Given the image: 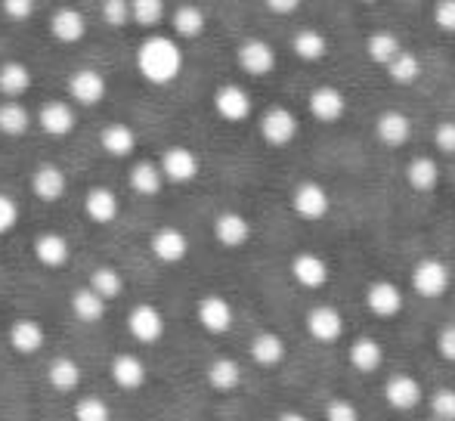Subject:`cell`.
Listing matches in <instances>:
<instances>
[{
    "label": "cell",
    "instance_id": "cell-26",
    "mask_svg": "<svg viewBox=\"0 0 455 421\" xmlns=\"http://www.w3.org/2000/svg\"><path fill=\"white\" fill-rule=\"evenodd\" d=\"M50 31H53V37L60 44H78L81 37L87 35V22L78 10L62 6V10H56L53 16H50Z\"/></svg>",
    "mask_w": 455,
    "mask_h": 421
},
{
    "label": "cell",
    "instance_id": "cell-12",
    "mask_svg": "<svg viewBox=\"0 0 455 421\" xmlns=\"http://www.w3.org/2000/svg\"><path fill=\"white\" fill-rule=\"evenodd\" d=\"M235 60H239L242 72L251 75V78H264V75H270L275 68L273 47L267 41H260V37H248L239 47V53H235Z\"/></svg>",
    "mask_w": 455,
    "mask_h": 421
},
{
    "label": "cell",
    "instance_id": "cell-16",
    "mask_svg": "<svg viewBox=\"0 0 455 421\" xmlns=\"http://www.w3.org/2000/svg\"><path fill=\"white\" fill-rule=\"evenodd\" d=\"M307 106H310V115L316 121H323V124H331V121H341L344 112H347V99H344V93L338 91V87H316V91L310 93V99H307Z\"/></svg>",
    "mask_w": 455,
    "mask_h": 421
},
{
    "label": "cell",
    "instance_id": "cell-51",
    "mask_svg": "<svg viewBox=\"0 0 455 421\" xmlns=\"http://www.w3.org/2000/svg\"><path fill=\"white\" fill-rule=\"evenodd\" d=\"M267 10L275 12V16H291V12L298 10V0H270Z\"/></svg>",
    "mask_w": 455,
    "mask_h": 421
},
{
    "label": "cell",
    "instance_id": "cell-25",
    "mask_svg": "<svg viewBox=\"0 0 455 421\" xmlns=\"http://www.w3.org/2000/svg\"><path fill=\"white\" fill-rule=\"evenodd\" d=\"M347 360H350V366H354L356 372H363V375L378 372V369H381V362H384L381 341H375V338H369V335L356 338V341L350 344V350H347Z\"/></svg>",
    "mask_w": 455,
    "mask_h": 421
},
{
    "label": "cell",
    "instance_id": "cell-47",
    "mask_svg": "<svg viewBox=\"0 0 455 421\" xmlns=\"http://www.w3.org/2000/svg\"><path fill=\"white\" fill-rule=\"evenodd\" d=\"M16 223H19V205L10 199V195L0 193V235L10 233Z\"/></svg>",
    "mask_w": 455,
    "mask_h": 421
},
{
    "label": "cell",
    "instance_id": "cell-6",
    "mask_svg": "<svg viewBox=\"0 0 455 421\" xmlns=\"http://www.w3.org/2000/svg\"><path fill=\"white\" fill-rule=\"evenodd\" d=\"M127 331L133 335V341L140 344H156L164 335V314L156 304H137L127 316Z\"/></svg>",
    "mask_w": 455,
    "mask_h": 421
},
{
    "label": "cell",
    "instance_id": "cell-44",
    "mask_svg": "<svg viewBox=\"0 0 455 421\" xmlns=\"http://www.w3.org/2000/svg\"><path fill=\"white\" fill-rule=\"evenodd\" d=\"M325 421H360V409H356V403H350V400H329V406H325Z\"/></svg>",
    "mask_w": 455,
    "mask_h": 421
},
{
    "label": "cell",
    "instance_id": "cell-10",
    "mask_svg": "<svg viewBox=\"0 0 455 421\" xmlns=\"http://www.w3.org/2000/svg\"><path fill=\"white\" fill-rule=\"evenodd\" d=\"M331 270H329V260L319 258V254L313 251H300L291 258V279L300 285V289H323L325 282H329Z\"/></svg>",
    "mask_w": 455,
    "mask_h": 421
},
{
    "label": "cell",
    "instance_id": "cell-31",
    "mask_svg": "<svg viewBox=\"0 0 455 421\" xmlns=\"http://www.w3.org/2000/svg\"><path fill=\"white\" fill-rule=\"evenodd\" d=\"M204 378H208V385L214 387V391L229 393L242 385V366L235 360H229V356H220V360H214L208 366Z\"/></svg>",
    "mask_w": 455,
    "mask_h": 421
},
{
    "label": "cell",
    "instance_id": "cell-53",
    "mask_svg": "<svg viewBox=\"0 0 455 421\" xmlns=\"http://www.w3.org/2000/svg\"><path fill=\"white\" fill-rule=\"evenodd\" d=\"M431 421H440V418H431Z\"/></svg>",
    "mask_w": 455,
    "mask_h": 421
},
{
    "label": "cell",
    "instance_id": "cell-20",
    "mask_svg": "<svg viewBox=\"0 0 455 421\" xmlns=\"http://www.w3.org/2000/svg\"><path fill=\"white\" fill-rule=\"evenodd\" d=\"M37 124H41L44 133L50 137H68L75 131V108L62 99H53V103H44L41 112H37Z\"/></svg>",
    "mask_w": 455,
    "mask_h": 421
},
{
    "label": "cell",
    "instance_id": "cell-7",
    "mask_svg": "<svg viewBox=\"0 0 455 421\" xmlns=\"http://www.w3.org/2000/svg\"><path fill=\"white\" fill-rule=\"evenodd\" d=\"M384 400H387V406L390 409H396V412H412L415 406L425 400V391H421V385L412 378V375H403V372H396V375H390L387 381H384Z\"/></svg>",
    "mask_w": 455,
    "mask_h": 421
},
{
    "label": "cell",
    "instance_id": "cell-38",
    "mask_svg": "<svg viewBox=\"0 0 455 421\" xmlns=\"http://www.w3.org/2000/svg\"><path fill=\"white\" fill-rule=\"evenodd\" d=\"M204 12L198 10V6H192V4H183V6H177L174 10V19H171V25H174V31H177V37H186V41H192V37H198L204 31Z\"/></svg>",
    "mask_w": 455,
    "mask_h": 421
},
{
    "label": "cell",
    "instance_id": "cell-43",
    "mask_svg": "<svg viewBox=\"0 0 455 421\" xmlns=\"http://www.w3.org/2000/svg\"><path fill=\"white\" fill-rule=\"evenodd\" d=\"M431 418L440 421H455V391L452 387H437L431 393Z\"/></svg>",
    "mask_w": 455,
    "mask_h": 421
},
{
    "label": "cell",
    "instance_id": "cell-5",
    "mask_svg": "<svg viewBox=\"0 0 455 421\" xmlns=\"http://www.w3.org/2000/svg\"><path fill=\"white\" fill-rule=\"evenodd\" d=\"M365 307L371 310L378 319H394L403 314L406 307V298H403V289L390 279H378L365 289Z\"/></svg>",
    "mask_w": 455,
    "mask_h": 421
},
{
    "label": "cell",
    "instance_id": "cell-21",
    "mask_svg": "<svg viewBox=\"0 0 455 421\" xmlns=\"http://www.w3.org/2000/svg\"><path fill=\"white\" fill-rule=\"evenodd\" d=\"M31 189H35V195L41 202H60L62 195H66L68 189V180L66 174H62V168H56V164H41V168L31 174Z\"/></svg>",
    "mask_w": 455,
    "mask_h": 421
},
{
    "label": "cell",
    "instance_id": "cell-15",
    "mask_svg": "<svg viewBox=\"0 0 455 421\" xmlns=\"http://www.w3.org/2000/svg\"><path fill=\"white\" fill-rule=\"evenodd\" d=\"M68 97L75 106H96L106 97V78L96 68H78L68 78Z\"/></svg>",
    "mask_w": 455,
    "mask_h": 421
},
{
    "label": "cell",
    "instance_id": "cell-29",
    "mask_svg": "<svg viewBox=\"0 0 455 421\" xmlns=\"http://www.w3.org/2000/svg\"><path fill=\"white\" fill-rule=\"evenodd\" d=\"M406 183L415 193H434L440 183V164L431 155H419L406 164Z\"/></svg>",
    "mask_w": 455,
    "mask_h": 421
},
{
    "label": "cell",
    "instance_id": "cell-40",
    "mask_svg": "<svg viewBox=\"0 0 455 421\" xmlns=\"http://www.w3.org/2000/svg\"><path fill=\"white\" fill-rule=\"evenodd\" d=\"M384 68H387L390 81H396V84H415V81L421 78V60L412 50H403V53L396 56L394 62H387Z\"/></svg>",
    "mask_w": 455,
    "mask_h": 421
},
{
    "label": "cell",
    "instance_id": "cell-19",
    "mask_svg": "<svg viewBox=\"0 0 455 421\" xmlns=\"http://www.w3.org/2000/svg\"><path fill=\"white\" fill-rule=\"evenodd\" d=\"M35 258H37V264L47 266V270H60V266H66L68 258H72V245H68L66 235L44 233L35 239Z\"/></svg>",
    "mask_w": 455,
    "mask_h": 421
},
{
    "label": "cell",
    "instance_id": "cell-37",
    "mask_svg": "<svg viewBox=\"0 0 455 421\" xmlns=\"http://www.w3.org/2000/svg\"><path fill=\"white\" fill-rule=\"evenodd\" d=\"M106 307L108 304L100 295H93L91 289H78L72 295V314L78 322H100L106 316Z\"/></svg>",
    "mask_w": 455,
    "mask_h": 421
},
{
    "label": "cell",
    "instance_id": "cell-14",
    "mask_svg": "<svg viewBox=\"0 0 455 421\" xmlns=\"http://www.w3.org/2000/svg\"><path fill=\"white\" fill-rule=\"evenodd\" d=\"M214 112L220 115L223 121L239 124V121H245L248 115H251V97H248L245 87L223 84V87H217V93H214Z\"/></svg>",
    "mask_w": 455,
    "mask_h": 421
},
{
    "label": "cell",
    "instance_id": "cell-49",
    "mask_svg": "<svg viewBox=\"0 0 455 421\" xmlns=\"http://www.w3.org/2000/svg\"><path fill=\"white\" fill-rule=\"evenodd\" d=\"M434 22L443 31L455 35V0H440V4L434 6Z\"/></svg>",
    "mask_w": 455,
    "mask_h": 421
},
{
    "label": "cell",
    "instance_id": "cell-11",
    "mask_svg": "<svg viewBox=\"0 0 455 421\" xmlns=\"http://www.w3.org/2000/svg\"><path fill=\"white\" fill-rule=\"evenodd\" d=\"M196 316H198V322H202V329L211 331V335L229 331L233 329V319H235L233 304H229L223 295H204L196 307Z\"/></svg>",
    "mask_w": 455,
    "mask_h": 421
},
{
    "label": "cell",
    "instance_id": "cell-48",
    "mask_svg": "<svg viewBox=\"0 0 455 421\" xmlns=\"http://www.w3.org/2000/svg\"><path fill=\"white\" fill-rule=\"evenodd\" d=\"M437 353L443 356L446 362H455V322L443 325L437 331Z\"/></svg>",
    "mask_w": 455,
    "mask_h": 421
},
{
    "label": "cell",
    "instance_id": "cell-50",
    "mask_svg": "<svg viewBox=\"0 0 455 421\" xmlns=\"http://www.w3.org/2000/svg\"><path fill=\"white\" fill-rule=\"evenodd\" d=\"M31 12H35V4H31V0H4V16L6 19L22 22V19H28Z\"/></svg>",
    "mask_w": 455,
    "mask_h": 421
},
{
    "label": "cell",
    "instance_id": "cell-35",
    "mask_svg": "<svg viewBox=\"0 0 455 421\" xmlns=\"http://www.w3.org/2000/svg\"><path fill=\"white\" fill-rule=\"evenodd\" d=\"M87 289L93 291V295H100L102 301H115V298L124 291V279H121V273L115 270V266H96L91 273V282H87Z\"/></svg>",
    "mask_w": 455,
    "mask_h": 421
},
{
    "label": "cell",
    "instance_id": "cell-41",
    "mask_svg": "<svg viewBox=\"0 0 455 421\" xmlns=\"http://www.w3.org/2000/svg\"><path fill=\"white\" fill-rule=\"evenodd\" d=\"M131 19L143 28H156L164 19V4L162 0H133L131 4Z\"/></svg>",
    "mask_w": 455,
    "mask_h": 421
},
{
    "label": "cell",
    "instance_id": "cell-27",
    "mask_svg": "<svg viewBox=\"0 0 455 421\" xmlns=\"http://www.w3.org/2000/svg\"><path fill=\"white\" fill-rule=\"evenodd\" d=\"M84 210H87V217H91L93 223L106 226V223H112L115 217H118L121 202L108 187H93L91 193L84 195Z\"/></svg>",
    "mask_w": 455,
    "mask_h": 421
},
{
    "label": "cell",
    "instance_id": "cell-28",
    "mask_svg": "<svg viewBox=\"0 0 455 421\" xmlns=\"http://www.w3.org/2000/svg\"><path fill=\"white\" fill-rule=\"evenodd\" d=\"M251 360L258 362V366L264 369H273L279 366L282 360H285V341H282V335H275V331H260V335L251 338Z\"/></svg>",
    "mask_w": 455,
    "mask_h": 421
},
{
    "label": "cell",
    "instance_id": "cell-45",
    "mask_svg": "<svg viewBox=\"0 0 455 421\" xmlns=\"http://www.w3.org/2000/svg\"><path fill=\"white\" fill-rule=\"evenodd\" d=\"M434 146H437V152H443V155H455V121L446 118L434 127Z\"/></svg>",
    "mask_w": 455,
    "mask_h": 421
},
{
    "label": "cell",
    "instance_id": "cell-24",
    "mask_svg": "<svg viewBox=\"0 0 455 421\" xmlns=\"http://www.w3.org/2000/svg\"><path fill=\"white\" fill-rule=\"evenodd\" d=\"M100 146L108 152L112 158H127L137 152V133H133L131 124H121V121H112V124L102 127L100 133Z\"/></svg>",
    "mask_w": 455,
    "mask_h": 421
},
{
    "label": "cell",
    "instance_id": "cell-2",
    "mask_svg": "<svg viewBox=\"0 0 455 421\" xmlns=\"http://www.w3.org/2000/svg\"><path fill=\"white\" fill-rule=\"evenodd\" d=\"M452 285V273L450 266L440 258H421L419 264L412 266V289L415 295L421 298H443Z\"/></svg>",
    "mask_w": 455,
    "mask_h": 421
},
{
    "label": "cell",
    "instance_id": "cell-1",
    "mask_svg": "<svg viewBox=\"0 0 455 421\" xmlns=\"http://www.w3.org/2000/svg\"><path fill=\"white\" fill-rule=\"evenodd\" d=\"M137 68L149 84H171V81L183 72V53L174 37L152 35L140 44Z\"/></svg>",
    "mask_w": 455,
    "mask_h": 421
},
{
    "label": "cell",
    "instance_id": "cell-4",
    "mask_svg": "<svg viewBox=\"0 0 455 421\" xmlns=\"http://www.w3.org/2000/svg\"><path fill=\"white\" fill-rule=\"evenodd\" d=\"M158 171H162L164 183H192L198 177V171H202V164H198V155L189 146H171V149H164Z\"/></svg>",
    "mask_w": 455,
    "mask_h": 421
},
{
    "label": "cell",
    "instance_id": "cell-9",
    "mask_svg": "<svg viewBox=\"0 0 455 421\" xmlns=\"http://www.w3.org/2000/svg\"><path fill=\"white\" fill-rule=\"evenodd\" d=\"M304 325L313 341H319V344H331L344 335V316L338 314L335 307H329V304H316V307L307 310Z\"/></svg>",
    "mask_w": 455,
    "mask_h": 421
},
{
    "label": "cell",
    "instance_id": "cell-8",
    "mask_svg": "<svg viewBox=\"0 0 455 421\" xmlns=\"http://www.w3.org/2000/svg\"><path fill=\"white\" fill-rule=\"evenodd\" d=\"M260 137L270 146H288L298 137V118H294V112H288L285 106L267 108L264 118H260Z\"/></svg>",
    "mask_w": 455,
    "mask_h": 421
},
{
    "label": "cell",
    "instance_id": "cell-42",
    "mask_svg": "<svg viewBox=\"0 0 455 421\" xmlns=\"http://www.w3.org/2000/svg\"><path fill=\"white\" fill-rule=\"evenodd\" d=\"M75 421H112V409L100 397H84L75 403Z\"/></svg>",
    "mask_w": 455,
    "mask_h": 421
},
{
    "label": "cell",
    "instance_id": "cell-39",
    "mask_svg": "<svg viewBox=\"0 0 455 421\" xmlns=\"http://www.w3.org/2000/svg\"><path fill=\"white\" fill-rule=\"evenodd\" d=\"M28 127H31V115L22 103L0 106V133L4 137H22Z\"/></svg>",
    "mask_w": 455,
    "mask_h": 421
},
{
    "label": "cell",
    "instance_id": "cell-36",
    "mask_svg": "<svg viewBox=\"0 0 455 421\" xmlns=\"http://www.w3.org/2000/svg\"><path fill=\"white\" fill-rule=\"evenodd\" d=\"M294 53H298V60H304V62H319L325 53H329V37L316 28L298 31V35H294Z\"/></svg>",
    "mask_w": 455,
    "mask_h": 421
},
{
    "label": "cell",
    "instance_id": "cell-3",
    "mask_svg": "<svg viewBox=\"0 0 455 421\" xmlns=\"http://www.w3.org/2000/svg\"><path fill=\"white\" fill-rule=\"evenodd\" d=\"M291 210L300 217V220H323L325 214L331 210V199H329V189L316 180H304L294 187L291 193Z\"/></svg>",
    "mask_w": 455,
    "mask_h": 421
},
{
    "label": "cell",
    "instance_id": "cell-33",
    "mask_svg": "<svg viewBox=\"0 0 455 421\" xmlns=\"http://www.w3.org/2000/svg\"><path fill=\"white\" fill-rule=\"evenodd\" d=\"M127 180H131L133 193H140V195H158L164 189V177L156 162H137L131 168V177H127Z\"/></svg>",
    "mask_w": 455,
    "mask_h": 421
},
{
    "label": "cell",
    "instance_id": "cell-18",
    "mask_svg": "<svg viewBox=\"0 0 455 421\" xmlns=\"http://www.w3.org/2000/svg\"><path fill=\"white\" fill-rule=\"evenodd\" d=\"M375 133L384 146L396 149V146H406L409 137H412V121H409V115L400 112V108H387V112L378 115Z\"/></svg>",
    "mask_w": 455,
    "mask_h": 421
},
{
    "label": "cell",
    "instance_id": "cell-34",
    "mask_svg": "<svg viewBox=\"0 0 455 421\" xmlns=\"http://www.w3.org/2000/svg\"><path fill=\"white\" fill-rule=\"evenodd\" d=\"M31 87V72L22 62H4L0 66V93L10 97V103H16V97H22Z\"/></svg>",
    "mask_w": 455,
    "mask_h": 421
},
{
    "label": "cell",
    "instance_id": "cell-32",
    "mask_svg": "<svg viewBox=\"0 0 455 421\" xmlns=\"http://www.w3.org/2000/svg\"><path fill=\"white\" fill-rule=\"evenodd\" d=\"M365 53L375 66H387L403 53V44L394 31H371L369 41H365Z\"/></svg>",
    "mask_w": 455,
    "mask_h": 421
},
{
    "label": "cell",
    "instance_id": "cell-30",
    "mask_svg": "<svg viewBox=\"0 0 455 421\" xmlns=\"http://www.w3.org/2000/svg\"><path fill=\"white\" fill-rule=\"evenodd\" d=\"M47 381H50V387H53V391H60V393L78 391L81 366L75 360H68V356H56V360L47 366Z\"/></svg>",
    "mask_w": 455,
    "mask_h": 421
},
{
    "label": "cell",
    "instance_id": "cell-46",
    "mask_svg": "<svg viewBox=\"0 0 455 421\" xmlns=\"http://www.w3.org/2000/svg\"><path fill=\"white\" fill-rule=\"evenodd\" d=\"M102 19H106L108 25H127V19H131V4H127V0H106V4H102Z\"/></svg>",
    "mask_w": 455,
    "mask_h": 421
},
{
    "label": "cell",
    "instance_id": "cell-17",
    "mask_svg": "<svg viewBox=\"0 0 455 421\" xmlns=\"http://www.w3.org/2000/svg\"><path fill=\"white\" fill-rule=\"evenodd\" d=\"M214 239L220 242L223 248H242L251 239V223H248V217L239 214V210H223L214 220Z\"/></svg>",
    "mask_w": 455,
    "mask_h": 421
},
{
    "label": "cell",
    "instance_id": "cell-52",
    "mask_svg": "<svg viewBox=\"0 0 455 421\" xmlns=\"http://www.w3.org/2000/svg\"><path fill=\"white\" fill-rule=\"evenodd\" d=\"M275 421H310V418H307L304 412H298V409H288V412H282Z\"/></svg>",
    "mask_w": 455,
    "mask_h": 421
},
{
    "label": "cell",
    "instance_id": "cell-23",
    "mask_svg": "<svg viewBox=\"0 0 455 421\" xmlns=\"http://www.w3.org/2000/svg\"><path fill=\"white\" fill-rule=\"evenodd\" d=\"M149 372H146V362L133 353H118L112 360V381L121 391H140L146 385Z\"/></svg>",
    "mask_w": 455,
    "mask_h": 421
},
{
    "label": "cell",
    "instance_id": "cell-22",
    "mask_svg": "<svg viewBox=\"0 0 455 421\" xmlns=\"http://www.w3.org/2000/svg\"><path fill=\"white\" fill-rule=\"evenodd\" d=\"M47 335H44V325L37 319H16L10 325V347L22 356H35L44 347Z\"/></svg>",
    "mask_w": 455,
    "mask_h": 421
},
{
    "label": "cell",
    "instance_id": "cell-13",
    "mask_svg": "<svg viewBox=\"0 0 455 421\" xmlns=\"http://www.w3.org/2000/svg\"><path fill=\"white\" fill-rule=\"evenodd\" d=\"M149 248L162 264H180V260H186V254H189V239H186L183 229L162 226L152 233Z\"/></svg>",
    "mask_w": 455,
    "mask_h": 421
}]
</instances>
